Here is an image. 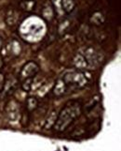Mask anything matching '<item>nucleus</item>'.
<instances>
[{"label": "nucleus", "instance_id": "obj_8", "mask_svg": "<svg viewBox=\"0 0 121 151\" xmlns=\"http://www.w3.org/2000/svg\"><path fill=\"white\" fill-rule=\"evenodd\" d=\"M0 49H1V40H0Z\"/></svg>", "mask_w": 121, "mask_h": 151}, {"label": "nucleus", "instance_id": "obj_3", "mask_svg": "<svg viewBox=\"0 0 121 151\" xmlns=\"http://www.w3.org/2000/svg\"><path fill=\"white\" fill-rule=\"evenodd\" d=\"M39 68L36 65L35 62H28L27 64H25V66L23 68L22 71H21V76L24 78H32L34 77L36 73L38 72Z\"/></svg>", "mask_w": 121, "mask_h": 151}, {"label": "nucleus", "instance_id": "obj_4", "mask_svg": "<svg viewBox=\"0 0 121 151\" xmlns=\"http://www.w3.org/2000/svg\"><path fill=\"white\" fill-rule=\"evenodd\" d=\"M81 55H83V56L85 57V59L88 62V65H89V64L97 65L100 62L98 54L92 48H88L85 51V54H81Z\"/></svg>", "mask_w": 121, "mask_h": 151}, {"label": "nucleus", "instance_id": "obj_1", "mask_svg": "<svg viewBox=\"0 0 121 151\" xmlns=\"http://www.w3.org/2000/svg\"><path fill=\"white\" fill-rule=\"evenodd\" d=\"M62 81L64 82L67 89H76L85 86L88 83V79L83 72L79 70L70 71L67 72L62 78Z\"/></svg>", "mask_w": 121, "mask_h": 151}, {"label": "nucleus", "instance_id": "obj_2", "mask_svg": "<svg viewBox=\"0 0 121 151\" xmlns=\"http://www.w3.org/2000/svg\"><path fill=\"white\" fill-rule=\"evenodd\" d=\"M76 105H73V107H66L61 113L58 122L64 121V128L68 126V125L71 123V121H73V119L77 116V112H76Z\"/></svg>", "mask_w": 121, "mask_h": 151}, {"label": "nucleus", "instance_id": "obj_7", "mask_svg": "<svg viewBox=\"0 0 121 151\" xmlns=\"http://www.w3.org/2000/svg\"><path fill=\"white\" fill-rule=\"evenodd\" d=\"M62 8L65 12H70L75 8V2L74 0H62Z\"/></svg>", "mask_w": 121, "mask_h": 151}, {"label": "nucleus", "instance_id": "obj_5", "mask_svg": "<svg viewBox=\"0 0 121 151\" xmlns=\"http://www.w3.org/2000/svg\"><path fill=\"white\" fill-rule=\"evenodd\" d=\"M74 64H75L76 68H77L78 70L86 69V68L88 66L87 60L85 59V57L83 56V55H80V54H78L75 57V59H74Z\"/></svg>", "mask_w": 121, "mask_h": 151}, {"label": "nucleus", "instance_id": "obj_6", "mask_svg": "<svg viewBox=\"0 0 121 151\" xmlns=\"http://www.w3.org/2000/svg\"><path fill=\"white\" fill-rule=\"evenodd\" d=\"M66 90H67L66 86L64 84V82L62 81V79L61 78V79H59L56 83L55 87H54V93L58 96H62L64 94Z\"/></svg>", "mask_w": 121, "mask_h": 151}]
</instances>
